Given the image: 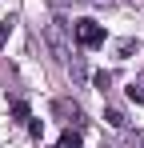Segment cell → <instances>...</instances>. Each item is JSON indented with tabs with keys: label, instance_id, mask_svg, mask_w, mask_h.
Here are the masks:
<instances>
[{
	"label": "cell",
	"instance_id": "6da1fadb",
	"mask_svg": "<svg viewBox=\"0 0 144 148\" xmlns=\"http://www.w3.org/2000/svg\"><path fill=\"white\" fill-rule=\"evenodd\" d=\"M44 40H48V48H52V56H56L60 64L72 60V28L64 24V20H52V24L44 28Z\"/></svg>",
	"mask_w": 144,
	"mask_h": 148
},
{
	"label": "cell",
	"instance_id": "7a4b0ae2",
	"mask_svg": "<svg viewBox=\"0 0 144 148\" xmlns=\"http://www.w3.org/2000/svg\"><path fill=\"white\" fill-rule=\"evenodd\" d=\"M72 36H76L80 48H100L104 44V28L96 24V20H76L72 24Z\"/></svg>",
	"mask_w": 144,
	"mask_h": 148
},
{
	"label": "cell",
	"instance_id": "3957f363",
	"mask_svg": "<svg viewBox=\"0 0 144 148\" xmlns=\"http://www.w3.org/2000/svg\"><path fill=\"white\" fill-rule=\"evenodd\" d=\"M52 116H56V120H64V124H76L84 112H80V104H76V100H52Z\"/></svg>",
	"mask_w": 144,
	"mask_h": 148
},
{
	"label": "cell",
	"instance_id": "277c9868",
	"mask_svg": "<svg viewBox=\"0 0 144 148\" xmlns=\"http://www.w3.org/2000/svg\"><path fill=\"white\" fill-rule=\"evenodd\" d=\"M104 120L112 124V128H128V120H124V112H120V108H104Z\"/></svg>",
	"mask_w": 144,
	"mask_h": 148
},
{
	"label": "cell",
	"instance_id": "5b68a950",
	"mask_svg": "<svg viewBox=\"0 0 144 148\" xmlns=\"http://www.w3.org/2000/svg\"><path fill=\"white\" fill-rule=\"evenodd\" d=\"M56 148H80V132H76V128H68V132L56 140Z\"/></svg>",
	"mask_w": 144,
	"mask_h": 148
},
{
	"label": "cell",
	"instance_id": "8992f818",
	"mask_svg": "<svg viewBox=\"0 0 144 148\" xmlns=\"http://www.w3.org/2000/svg\"><path fill=\"white\" fill-rule=\"evenodd\" d=\"M128 96L136 100V104H144V72L136 76V80H132V84H128Z\"/></svg>",
	"mask_w": 144,
	"mask_h": 148
},
{
	"label": "cell",
	"instance_id": "52a82bcc",
	"mask_svg": "<svg viewBox=\"0 0 144 148\" xmlns=\"http://www.w3.org/2000/svg\"><path fill=\"white\" fill-rule=\"evenodd\" d=\"M68 72H72V80H84V60H80V56L68 60Z\"/></svg>",
	"mask_w": 144,
	"mask_h": 148
},
{
	"label": "cell",
	"instance_id": "ba28073f",
	"mask_svg": "<svg viewBox=\"0 0 144 148\" xmlns=\"http://www.w3.org/2000/svg\"><path fill=\"white\" fill-rule=\"evenodd\" d=\"M124 148H144V132H128V140H124Z\"/></svg>",
	"mask_w": 144,
	"mask_h": 148
},
{
	"label": "cell",
	"instance_id": "9c48e42d",
	"mask_svg": "<svg viewBox=\"0 0 144 148\" xmlns=\"http://www.w3.org/2000/svg\"><path fill=\"white\" fill-rule=\"evenodd\" d=\"M12 24H16L12 16H8V20H0V48H4V40H8V32H12Z\"/></svg>",
	"mask_w": 144,
	"mask_h": 148
},
{
	"label": "cell",
	"instance_id": "30bf717a",
	"mask_svg": "<svg viewBox=\"0 0 144 148\" xmlns=\"http://www.w3.org/2000/svg\"><path fill=\"white\" fill-rule=\"evenodd\" d=\"M12 116H16V120H28V104H24V100L12 104Z\"/></svg>",
	"mask_w": 144,
	"mask_h": 148
},
{
	"label": "cell",
	"instance_id": "8fae6325",
	"mask_svg": "<svg viewBox=\"0 0 144 148\" xmlns=\"http://www.w3.org/2000/svg\"><path fill=\"white\" fill-rule=\"evenodd\" d=\"M108 84H112V76H108V72H96V88H100V92H104Z\"/></svg>",
	"mask_w": 144,
	"mask_h": 148
},
{
	"label": "cell",
	"instance_id": "7c38bea8",
	"mask_svg": "<svg viewBox=\"0 0 144 148\" xmlns=\"http://www.w3.org/2000/svg\"><path fill=\"white\" fill-rule=\"evenodd\" d=\"M132 48H136V40H120V44H116V52H120V56H128Z\"/></svg>",
	"mask_w": 144,
	"mask_h": 148
},
{
	"label": "cell",
	"instance_id": "4fadbf2b",
	"mask_svg": "<svg viewBox=\"0 0 144 148\" xmlns=\"http://www.w3.org/2000/svg\"><path fill=\"white\" fill-rule=\"evenodd\" d=\"M96 4H112V0H96Z\"/></svg>",
	"mask_w": 144,
	"mask_h": 148
}]
</instances>
